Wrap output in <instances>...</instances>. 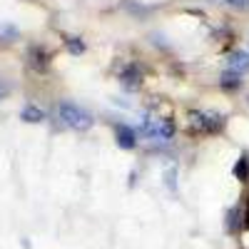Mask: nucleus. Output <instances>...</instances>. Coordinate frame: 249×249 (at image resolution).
I'll use <instances>...</instances> for the list:
<instances>
[{
  "label": "nucleus",
  "instance_id": "f257e3e1",
  "mask_svg": "<svg viewBox=\"0 0 249 249\" xmlns=\"http://www.w3.org/2000/svg\"><path fill=\"white\" fill-rule=\"evenodd\" d=\"M57 117L68 124V127L77 130V132H85L92 127V115L88 110H82L80 105H75V102H60L57 105Z\"/></svg>",
  "mask_w": 249,
  "mask_h": 249
},
{
  "label": "nucleus",
  "instance_id": "f03ea898",
  "mask_svg": "<svg viewBox=\"0 0 249 249\" xmlns=\"http://www.w3.org/2000/svg\"><path fill=\"white\" fill-rule=\"evenodd\" d=\"M142 132H144V137L157 140V142L172 140V135H175V122L167 120V117H144V120H142Z\"/></svg>",
  "mask_w": 249,
  "mask_h": 249
},
{
  "label": "nucleus",
  "instance_id": "7ed1b4c3",
  "mask_svg": "<svg viewBox=\"0 0 249 249\" xmlns=\"http://www.w3.org/2000/svg\"><path fill=\"white\" fill-rule=\"evenodd\" d=\"M190 122L197 132H204V135H214L224 127V117L217 112H210V110H192Z\"/></svg>",
  "mask_w": 249,
  "mask_h": 249
},
{
  "label": "nucleus",
  "instance_id": "20e7f679",
  "mask_svg": "<svg viewBox=\"0 0 249 249\" xmlns=\"http://www.w3.org/2000/svg\"><path fill=\"white\" fill-rule=\"evenodd\" d=\"M120 82L124 90H140L142 88V70L137 65H124V70L120 72Z\"/></svg>",
  "mask_w": 249,
  "mask_h": 249
},
{
  "label": "nucleus",
  "instance_id": "39448f33",
  "mask_svg": "<svg viewBox=\"0 0 249 249\" xmlns=\"http://www.w3.org/2000/svg\"><path fill=\"white\" fill-rule=\"evenodd\" d=\"M227 70L234 72V75H244V72H249V53H244V50H234V53H230V57H227Z\"/></svg>",
  "mask_w": 249,
  "mask_h": 249
},
{
  "label": "nucleus",
  "instance_id": "423d86ee",
  "mask_svg": "<svg viewBox=\"0 0 249 249\" xmlns=\"http://www.w3.org/2000/svg\"><path fill=\"white\" fill-rule=\"evenodd\" d=\"M115 140H117V147H122V150H132L137 144L135 130L127 127V124H115Z\"/></svg>",
  "mask_w": 249,
  "mask_h": 249
},
{
  "label": "nucleus",
  "instance_id": "0eeeda50",
  "mask_svg": "<svg viewBox=\"0 0 249 249\" xmlns=\"http://www.w3.org/2000/svg\"><path fill=\"white\" fill-rule=\"evenodd\" d=\"M30 65H33L35 70H48L50 55H48L45 50H40V48H33V50H30Z\"/></svg>",
  "mask_w": 249,
  "mask_h": 249
},
{
  "label": "nucleus",
  "instance_id": "6e6552de",
  "mask_svg": "<svg viewBox=\"0 0 249 249\" xmlns=\"http://www.w3.org/2000/svg\"><path fill=\"white\" fill-rule=\"evenodd\" d=\"M234 177H237L239 182L249 179V157H247V155H242V157L237 160V164H234Z\"/></svg>",
  "mask_w": 249,
  "mask_h": 249
},
{
  "label": "nucleus",
  "instance_id": "1a4fd4ad",
  "mask_svg": "<svg viewBox=\"0 0 249 249\" xmlns=\"http://www.w3.org/2000/svg\"><path fill=\"white\" fill-rule=\"evenodd\" d=\"M23 120H25V122H43V120H45V115H43V110H40V107L28 105V107L23 110Z\"/></svg>",
  "mask_w": 249,
  "mask_h": 249
},
{
  "label": "nucleus",
  "instance_id": "9d476101",
  "mask_svg": "<svg viewBox=\"0 0 249 249\" xmlns=\"http://www.w3.org/2000/svg\"><path fill=\"white\" fill-rule=\"evenodd\" d=\"M65 45H68V50H70L72 55L85 53V43H82L80 37H75V35H68V37H65Z\"/></svg>",
  "mask_w": 249,
  "mask_h": 249
},
{
  "label": "nucleus",
  "instance_id": "9b49d317",
  "mask_svg": "<svg viewBox=\"0 0 249 249\" xmlns=\"http://www.w3.org/2000/svg\"><path fill=\"white\" fill-rule=\"evenodd\" d=\"M239 77H242V75H234V72L227 70V72L222 75V88H224V90H234V88H239V82H242Z\"/></svg>",
  "mask_w": 249,
  "mask_h": 249
},
{
  "label": "nucleus",
  "instance_id": "f8f14e48",
  "mask_svg": "<svg viewBox=\"0 0 249 249\" xmlns=\"http://www.w3.org/2000/svg\"><path fill=\"white\" fill-rule=\"evenodd\" d=\"M230 219H227V230L234 232L237 230V217H239V210H230V214H227Z\"/></svg>",
  "mask_w": 249,
  "mask_h": 249
},
{
  "label": "nucleus",
  "instance_id": "ddd939ff",
  "mask_svg": "<svg viewBox=\"0 0 249 249\" xmlns=\"http://www.w3.org/2000/svg\"><path fill=\"white\" fill-rule=\"evenodd\" d=\"M175 177H177V170H175V167H170V170H167V175H164V179H167V187H170L172 192L177 190V182H175Z\"/></svg>",
  "mask_w": 249,
  "mask_h": 249
},
{
  "label": "nucleus",
  "instance_id": "4468645a",
  "mask_svg": "<svg viewBox=\"0 0 249 249\" xmlns=\"http://www.w3.org/2000/svg\"><path fill=\"white\" fill-rule=\"evenodd\" d=\"M214 3H224V5H232V8H244L249 0H214Z\"/></svg>",
  "mask_w": 249,
  "mask_h": 249
},
{
  "label": "nucleus",
  "instance_id": "2eb2a0df",
  "mask_svg": "<svg viewBox=\"0 0 249 249\" xmlns=\"http://www.w3.org/2000/svg\"><path fill=\"white\" fill-rule=\"evenodd\" d=\"M0 35H10V37H15L18 30H15L13 25H3V28H0Z\"/></svg>",
  "mask_w": 249,
  "mask_h": 249
},
{
  "label": "nucleus",
  "instance_id": "dca6fc26",
  "mask_svg": "<svg viewBox=\"0 0 249 249\" xmlns=\"http://www.w3.org/2000/svg\"><path fill=\"white\" fill-rule=\"evenodd\" d=\"M244 227L249 230V197H247V214H244Z\"/></svg>",
  "mask_w": 249,
  "mask_h": 249
}]
</instances>
